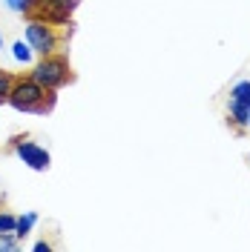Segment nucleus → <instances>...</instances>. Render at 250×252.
<instances>
[{"label":"nucleus","instance_id":"nucleus-1","mask_svg":"<svg viewBox=\"0 0 250 252\" xmlns=\"http://www.w3.org/2000/svg\"><path fill=\"white\" fill-rule=\"evenodd\" d=\"M58 103V92L41 86L32 75H15V83L9 89V106L29 115H49Z\"/></svg>","mask_w":250,"mask_h":252},{"label":"nucleus","instance_id":"nucleus-2","mask_svg":"<svg viewBox=\"0 0 250 252\" xmlns=\"http://www.w3.org/2000/svg\"><path fill=\"white\" fill-rule=\"evenodd\" d=\"M26 43L35 49V55H52V52H63L66 40L72 37V23L69 26H58V23H46V20H26Z\"/></svg>","mask_w":250,"mask_h":252},{"label":"nucleus","instance_id":"nucleus-3","mask_svg":"<svg viewBox=\"0 0 250 252\" xmlns=\"http://www.w3.org/2000/svg\"><path fill=\"white\" fill-rule=\"evenodd\" d=\"M32 78L38 80L41 86H46V89H63V86H69V83H75V72H72V63L69 58L63 55V52H52V55H43L41 61L32 66L29 72Z\"/></svg>","mask_w":250,"mask_h":252},{"label":"nucleus","instance_id":"nucleus-4","mask_svg":"<svg viewBox=\"0 0 250 252\" xmlns=\"http://www.w3.org/2000/svg\"><path fill=\"white\" fill-rule=\"evenodd\" d=\"M81 0H35L32 12L26 15V20H46V23H58V26H69L72 15L78 9Z\"/></svg>","mask_w":250,"mask_h":252},{"label":"nucleus","instance_id":"nucleus-5","mask_svg":"<svg viewBox=\"0 0 250 252\" xmlns=\"http://www.w3.org/2000/svg\"><path fill=\"white\" fill-rule=\"evenodd\" d=\"M12 149H15V155L20 158L29 169H35V172H46L49 163H52V155H49L41 143L29 141L26 135H17V138H12Z\"/></svg>","mask_w":250,"mask_h":252},{"label":"nucleus","instance_id":"nucleus-6","mask_svg":"<svg viewBox=\"0 0 250 252\" xmlns=\"http://www.w3.org/2000/svg\"><path fill=\"white\" fill-rule=\"evenodd\" d=\"M227 126L233 129L236 135H248L250 132V109L248 103H242V100H227Z\"/></svg>","mask_w":250,"mask_h":252},{"label":"nucleus","instance_id":"nucleus-7","mask_svg":"<svg viewBox=\"0 0 250 252\" xmlns=\"http://www.w3.org/2000/svg\"><path fill=\"white\" fill-rule=\"evenodd\" d=\"M12 58H15L17 63H23V66H29V63L35 61V49H32L26 40H15V43H12Z\"/></svg>","mask_w":250,"mask_h":252},{"label":"nucleus","instance_id":"nucleus-8","mask_svg":"<svg viewBox=\"0 0 250 252\" xmlns=\"http://www.w3.org/2000/svg\"><path fill=\"white\" fill-rule=\"evenodd\" d=\"M38 223V212H26V215H17V223H15V235L23 241V238L32 232V226Z\"/></svg>","mask_w":250,"mask_h":252},{"label":"nucleus","instance_id":"nucleus-9","mask_svg":"<svg viewBox=\"0 0 250 252\" xmlns=\"http://www.w3.org/2000/svg\"><path fill=\"white\" fill-rule=\"evenodd\" d=\"M12 83H15V75L6 72V69H0V106L9 103V89H12Z\"/></svg>","mask_w":250,"mask_h":252},{"label":"nucleus","instance_id":"nucleus-10","mask_svg":"<svg viewBox=\"0 0 250 252\" xmlns=\"http://www.w3.org/2000/svg\"><path fill=\"white\" fill-rule=\"evenodd\" d=\"M230 97H233V100H242V103H250V80H239V83H233Z\"/></svg>","mask_w":250,"mask_h":252},{"label":"nucleus","instance_id":"nucleus-11","mask_svg":"<svg viewBox=\"0 0 250 252\" xmlns=\"http://www.w3.org/2000/svg\"><path fill=\"white\" fill-rule=\"evenodd\" d=\"M15 223H17V215H12V212H0V235L15 232Z\"/></svg>","mask_w":250,"mask_h":252},{"label":"nucleus","instance_id":"nucleus-12","mask_svg":"<svg viewBox=\"0 0 250 252\" xmlns=\"http://www.w3.org/2000/svg\"><path fill=\"white\" fill-rule=\"evenodd\" d=\"M32 3H35V0H6V6H9L12 12H17V15H23V17L32 12Z\"/></svg>","mask_w":250,"mask_h":252},{"label":"nucleus","instance_id":"nucleus-13","mask_svg":"<svg viewBox=\"0 0 250 252\" xmlns=\"http://www.w3.org/2000/svg\"><path fill=\"white\" fill-rule=\"evenodd\" d=\"M49 250H52L49 241H38V244H35V252H49Z\"/></svg>","mask_w":250,"mask_h":252},{"label":"nucleus","instance_id":"nucleus-14","mask_svg":"<svg viewBox=\"0 0 250 252\" xmlns=\"http://www.w3.org/2000/svg\"><path fill=\"white\" fill-rule=\"evenodd\" d=\"M0 49H3V34H0Z\"/></svg>","mask_w":250,"mask_h":252},{"label":"nucleus","instance_id":"nucleus-15","mask_svg":"<svg viewBox=\"0 0 250 252\" xmlns=\"http://www.w3.org/2000/svg\"><path fill=\"white\" fill-rule=\"evenodd\" d=\"M248 109H250V103H248Z\"/></svg>","mask_w":250,"mask_h":252}]
</instances>
